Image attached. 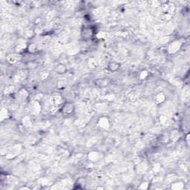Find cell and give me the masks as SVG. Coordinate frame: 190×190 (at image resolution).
Returning a JSON list of instances; mask_svg holds the SVG:
<instances>
[{"mask_svg":"<svg viewBox=\"0 0 190 190\" xmlns=\"http://www.w3.org/2000/svg\"><path fill=\"white\" fill-rule=\"evenodd\" d=\"M110 83L111 81L108 78H100L96 80L95 84L97 85L99 88H105V87H107L110 84Z\"/></svg>","mask_w":190,"mask_h":190,"instance_id":"7a4b0ae2","label":"cell"},{"mask_svg":"<svg viewBox=\"0 0 190 190\" xmlns=\"http://www.w3.org/2000/svg\"><path fill=\"white\" fill-rule=\"evenodd\" d=\"M75 110V106L74 103L70 102H65L64 105L62 106L61 112L64 115H71Z\"/></svg>","mask_w":190,"mask_h":190,"instance_id":"6da1fadb","label":"cell"},{"mask_svg":"<svg viewBox=\"0 0 190 190\" xmlns=\"http://www.w3.org/2000/svg\"><path fill=\"white\" fill-rule=\"evenodd\" d=\"M180 46H181V45H180V43L178 42H173L172 45H171V46L169 47V50H170V51L172 53H174L179 49Z\"/></svg>","mask_w":190,"mask_h":190,"instance_id":"ba28073f","label":"cell"},{"mask_svg":"<svg viewBox=\"0 0 190 190\" xmlns=\"http://www.w3.org/2000/svg\"><path fill=\"white\" fill-rule=\"evenodd\" d=\"M166 100V96L165 94L163 93H159L158 94L155 95V97H154V100L155 102L158 103V104H161L163 103Z\"/></svg>","mask_w":190,"mask_h":190,"instance_id":"8992f818","label":"cell"},{"mask_svg":"<svg viewBox=\"0 0 190 190\" xmlns=\"http://www.w3.org/2000/svg\"><path fill=\"white\" fill-rule=\"evenodd\" d=\"M120 67V63H116V62H111L108 64V69L111 72H115L118 71Z\"/></svg>","mask_w":190,"mask_h":190,"instance_id":"5b68a950","label":"cell"},{"mask_svg":"<svg viewBox=\"0 0 190 190\" xmlns=\"http://www.w3.org/2000/svg\"><path fill=\"white\" fill-rule=\"evenodd\" d=\"M98 126L102 129H108L109 126V121L107 117H102L99 120Z\"/></svg>","mask_w":190,"mask_h":190,"instance_id":"277c9868","label":"cell"},{"mask_svg":"<svg viewBox=\"0 0 190 190\" xmlns=\"http://www.w3.org/2000/svg\"><path fill=\"white\" fill-rule=\"evenodd\" d=\"M94 32L91 28H85L83 31V38L84 40H89L93 36Z\"/></svg>","mask_w":190,"mask_h":190,"instance_id":"3957f363","label":"cell"},{"mask_svg":"<svg viewBox=\"0 0 190 190\" xmlns=\"http://www.w3.org/2000/svg\"><path fill=\"white\" fill-rule=\"evenodd\" d=\"M55 71L56 72H57L58 74H65L67 71V68L65 67V65L63 64H59L57 65V67L55 68Z\"/></svg>","mask_w":190,"mask_h":190,"instance_id":"52a82bcc","label":"cell"},{"mask_svg":"<svg viewBox=\"0 0 190 190\" xmlns=\"http://www.w3.org/2000/svg\"><path fill=\"white\" fill-rule=\"evenodd\" d=\"M28 50L29 52L31 53L36 52V50H37V46H36L35 44H31V45L28 47Z\"/></svg>","mask_w":190,"mask_h":190,"instance_id":"9c48e42d","label":"cell"}]
</instances>
